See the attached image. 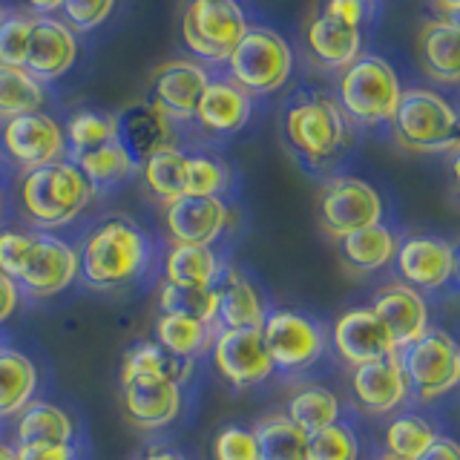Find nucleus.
Masks as SVG:
<instances>
[{
	"label": "nucleus",
	"mask_w": 460,
	"mask_h": 460,
	"mask_svg": "<svg viewBox=\"0 0 460 460\" xmlns=\"http://www.w3.org/2000/svg\"><path fill=\"white\" fill-rule=\"evenodd\" d=\"M305 43L314 61L325 69H345L363 55V29L331 18L323 9L314 14L305 29Z\"/></svg>",
	"instance_id": "nucleus-25"
},
{
	"label": "nucleus",
	"mask_w": 460,
	"mask_h": 460,
	"mask_svg": "<svg viewBox=\"0 0 460 460\" xmlns=\"http://www.w3.org/2000/svg\"><path fill=\"white\" fill-rule=\"evenodd\" d=\"M187 158H190V150L179 147V144H167L141 162L138 176L144 190L162 208L187 196Z\"/></svg>",
	"instance_id": "nucleus-31"
},
{
	"label": "nucleus",
	"mask_w": 460,
	"mask_h": 460,
	"mask_svg": "<svg viewBox=\"0 0 460 460\" xmlns=\"http://www.w3.org/2000/svg\"><path fill=\"white\" fill-rule=\"evenodd\" d=\"M213 337H216V325L190 320V316H181V314H162L153 325L155 345H162L172 357L193 359V363H196V357L210 351Z\"/></svg>",
	"instance_id": "nucleus-34"
},
{
	"label": "nucleus",
	"mask_w": 460,
	"mask_h": 460,
	"mask_svg": "<svg viewBox=\"0 0 460 460\" xmlns=\"http://www.w3.org/2000/svg\"><path fill=\"white\" fill-rule=\"evenodd\" d=\"M230 78L251 98L279 93L294 72V49L268 26H248L227 58Z\"/></svg>",
	"instance_id": "nucleus-6"
},
{
	"label": "nucleus",
	"mask_w": 460,
	"mask_h": 460,
	"mask_svg": "<svg viewBox=\"0 0 460 460\" xmlns=\"http://www.w3.org/2000/svg\"><path fill=\"white\" fill-rule=\"evenodd\" d=\"M14 420V446L26 443H75V420L52 400H32Z\"/></svg>",
	"instance_id": "nucleus-30"
},
{
	"label": "nucleus",
	"mask_w": 460,
	"mask_h": 460,
	"mask_svg": "<svg viewBox=\"0 0 460 460\" xmlns=\"http://www.w3.org/2000/svg\"><path fill=\"white\" fill-rule=\"evenodd\" d=\"M397 359L417 402H435L452 394L460 380V349L446 328H429L420 340L400 349Z\"/></svg>",
	"instance_id": "nucleus-7"
},
{
	"label": "nucleus",
	"mask_w": 460,
	"mask_h": 460,
	"mask_svg": "<svg viewBox=\"0 0 460 460\" xmlns=\"http://www.w3.org/2000/svg\"><path fill=\"white\" fill-rule=\"evenodd\" d=\"M213 288H216V320H213L216 331L262 328L268 302L242 270L227 265Z\"/></svg>",
	"instance_id": "nucleus-23"
},
{
	"label": "nucleus",
	"mask_w": 460,
	"mask_h": 460,
	"mask_svg": "<svg viewBox=\"0 0 460 460\" xmlns=\"http://www.w3.org/2000/svg\"><path fill=\"white\" fill-rule=\"evenodd\" d=\"M377 320L385 325V331L394 340V349H406L414 340H420L431 328L429 302L420 291H414L406 282H385L371 296V305Z\"/></svg>",
	"instance_id": "nucleus-19"
},
{
	"label": "nucleus",
	"mask_w": 460,
	"mask_h": 460,
	"mask_svg": "<svg viewBox=\"0 0 460 460\" xmlns=\"http://www.w3.org/2000/svg\"><path fill=\"white\" fill-rule=\"evenodd\" d=\"M305 457L308 460H359V438L354 426L337 420L320 431H311Z\"/></svg>",
	"instance_id": "nucleus-42"
},
{
	"label": "nucleus",
	"mask_w": 460,
	"mask_h": 460,
	"mask_svg": "<svg viewBox=\"0 0 460 460\" xmlns=\"http://www.w3.org/2000/svg\"><path fill=\"white\" fill-rule=\"evenodd\" d=\"M170 244L216 248L230 227V205L219 196H181L162 210Z\"/></svg>",
	"instance_id": "nucleus-14"
},
{
	"label": "nucleus",
	"mask_w": 460,
	"mask_h": 460,
	"mask_svg": "<svg viewBox=\"0 0 460 460\" xmlns=\"http://www.w3.org/2000/svg\"><path fill=\"white\" fill-rule=\"evenodd\" d=\"M213 460H259L253 429L225 426L213 440Z\"/></svg>",
	"instance_id": "nucleus-45"
},
{
	"label": "nucleus",
	"mask_w": 460,
	"mask_h": 460,
	"mask_svg": "<svg viewBox=\"0 0 460 460\" xmlns=\"http://www.w3.org/2000/svg\"><path fill=\"white\" fill-rule=\"evenodd\" d=\"M420 460H460V449H457L455 438L438 435V440L429 446Z\"/></svg>",
	"instance_id": "nucleus-49"
},
{
	"label": "nucleus",
	"mask_w": 460,
	"mask_h": 460,
	"mask_svg": "<svg viewBox=\"0 0 460 460\" xmlns=\"http://www.w3.org/2000/svg\"><path fill=\"white\" fill-rule=\"evenodd\" d=\"M380 460H394V457H385V455H383V457H380Z\"/></svg>",
	"instance_id": "nucleus-56"
},
{
	"label": "nucleus",
	"mask_w": 460,
	"mask_h": 460,
	"mask_svg": "<svg viewBox=\"0 0 460 460\" xmlns=\"http://www.w3.org/2000/svg\"><path fill=\"white\" fill-rule=\"evenodd\" d=\"M184 409V385L179 383H121V411L129 426L158 431L172 426Z\"/></svg>",
	"instance_id": "nucleus-22"
},
{
	"label": "nucleus",
	"mask_w": 460,
	"mask_h": 460,
	"mask_svg": "<svg viewBox=\"0 0 460 460\" xmlns=\"http://www.w3.org/2000/svg\"><path fill=\"white\" fill-rule=\"evenodd\" d=\"M0 351H4V342H0Z\"/></svg>",
	"instance_id": "nucleus-57"
},
{
	"label": "nucleus",
	"mask_w": 460,
	"mask_h": 460,
	"mask_svg": "<svg viewBox=\"0 0 460 460\" xmlns=\"http://www.w3.org/2000/svg\"><path fill=\"white\" fill-rule=\"evenodd\" d=\"M282 136L308 167L337 164L351 147V121L328 95H296L282 112Z\"/></svg>",
	"instance_id": "nucleus-2"
},
{
	"label": "nucleus",
	"mask_w": 460,
	"mask_h": 460,
	"mask_svg": "<svg viewBox=\"0 0 460 460\" xmlns=\"http://www.w3.org/2000/svg\"><path fill=\"white\" fill-rule=\"evenodd\" d=\"M400 234L385 222H377L371 227L354 230V234L342 236L340 244V259L349 273L354 277H368L388 265H394V256L400 248Z\"/></svg>",
	"instance_id": "nucleus-26"
},
{
	"label": "nucleus",
	"mask_w": 460,
	"mask_h": 460,
	"mask_svg": "<svg viewBox=\"0 0 460 460\" xmlns=\"http://www.w3.org/2000/svg\"><path fill=\"white\" fill-rule=\"evenodd\" d=\"M210 81L213 78L205 64L176 58V61H167L155 69L147 104L162 112L172 127L193 124L196 104Z\"/></svg>",
	"instance_id": "nucleus-15"
},
{
	"label": "nucleus",
	"mask_w": 460,
	"mask_h": 460,
	"mask_svg": "<svg viewBox=\"0 0 460 460\" xmlns=\"http://www.w3.org/2000/svg\"><path fill=\"white\" fill-rule=\"evenodd\" d=\"M75 58H78V40L64 21L52 18V14L32 18V32H29V47L23 61V69L29 75L40 84L58 81L72 69Z\"/></svg>",
	"instance_id": "nucleus-20"
},
{
	"label": "nucleus",
	"mask_w": 460,
	"mask_h": 460,
	"mask_svg": "<svg viewBox=\"0 0 460 460\" xmlns=\"http://www.w3.org/2000/svg\"><path fill=\"white\" fill-rule=\"evenodd\" d=\"M234 184V170L213 153H190L187 158V196H219Z\"/></svg>",
	"instance_id": "nucleus-40"
},
{
	"label": "nucleus",
	"mask_w": 460,
	"mask_h": 460,
	"mask_svg": "<svg viewBox=\"0 0 460 460\" xmlns=\"http://www.w3.org/2000/svg\"><path fill=\"white\" fill-rule=\"evenodd\" d=\"M47 104V90L21 66H0V119L40 112Z\"/></svg>",
	"instance_id": "nucleus-38"
},
{
	"label": "nucleus",
	"mask_w": 460,
	"mask_h": 460,
	"mask_svg": "<svg viewBox=\"0 0 460 460\" xmlns=\"http://www.w3.org/2000/svg\"><path fill=\"white\" fill-rule=\"evenodd\" d=\"M18 460H81L78 443H26L18 446Z\"/></svg>",
	"instance_id": "nucleus-47"
},
{
	"label": "nucleus",
	"mask_w": 460,
	"mask_h": 460,
	"mask_svg": "<svg viewBox=\"0 0 460 460\" xmlns=\"http://www.w3.org/2000/svg\"><path fill=\"white\" fill-rule=\"evenodd\" d=\"M0 144H4L6 158L21 167L23 172L47 167L52 162L66 158V133L49 112H26L4 119L0 127Z\"/></svg>",
	"instance_id": "nucleus-12"
},
{
	"label": "nucleus",
	"mask_w": 460,
	"mask_h": 460,
	"mask_svg": "<svg viewBox=\"0 0 460 460\" xmlns=\"http://www.w3.org/2000/svg\"><path fill=\"white\" fill-rule=\"evenodd\" d=\"M40 371L35 359L21 349L4 345L0 351V420H12L23 406L35 400Z\"/></svg>",
	"instance_id": "nucleus-32"
},
{
	"label": "nucleus",
	"mask_w": 460,
	"mask_h": 460,
	"mask_svg": "<svg viewBox=\"0 0 460 460\" xmlns=\"http://www.w3.org/2000/svg\"><path fill=\"white\" fill-rule=\"evenodd\" d=\"M349 394L354 400V406L368 417L397 414L411 400L406 374L400 368L397 354L351 368Z\"/></svg>",
	"instance_id": "nucleus-18"
},
{
	"label": "nucleus",
	"mask_w": 460,
	"mask_h": 460,
	"mask_svg": "<svg viewBox=\"0 0 460 460\" xmlns=\"http://www.w3.org/2000/svg\"><path fill=\"white\" fill-rule=\"evenodd\" d=\"M115 141L129 155V162L141 167V162L158 147L176 141V127H172L162 112L153 110L147 101L144 104H129L127 110L115 112Z\"/></svg>",
	"instance_id": "nucleus-24"
},
{
	"label": "nucleus",
	"mask_w": 460,
	"mask_h": 460,
	"mask_svg": "<svg viewBox=\"0 0 460 460\" xmlns=\"http://www.w3.org/2000/svg\"><path fill=\"white\" fill-rule=\"evenodd\" d=\"M417 55L423 72L438 84H457V18L426 21L417 32Z\"/></svg>",
	"instance_id": "nucleus-28"
},
{
	"label": "nucleus",
	"mask_w": 460,
	"mask_h": 460,
	"mask_svg": "<svg viewBox=\"0 0 460 460\" xmlns=\"http://www.w3.org/2000/svg\"><path fill=\"white\" fill-rule=\"evenodd\" d=\"M438 435L440 431L423 414L400 411L388 420L383 431V452L394 460H420L429 446L438 440Z\"/></svg>",
	"instance_id": "nucleus-36"
},
{
	"label": "nucleus",
	"mask_w": 460,
	"mask_h": 460,
	"mask_svg": "<svg viewBox=\"0 0 460 460\" xmlns=\"http://www.w3.org/2000/svg\"><path fill=\"white\" fill-rule=\"evenodd\" d=\"M158 308L162 314H181L199 323L216 320V288H181V285H162L158 291Z\"/></svg>",
	"instance_id": "nucleus-41"
},
{
	"label": "nucleus",
	"mask_w": 460,
	"mask_h": 460,
	"mask_svg": "<svg viewBox=\"0 0 460 460\" xmlns=\"http://www.w3.org/2000/svg\"><path fill=\"white\" fill-rule=\"evenodd\" d=\"M227 262L216 248L199 244H170L162 259V277L167 285L181 288H213Z\"/></svg>",
	"instance_id": "nucleus-29"
},
{
	"label": "nucleus",
	"mask_w": 460,
	"mask_h": 460,
	"mask_svg": "<svg viewBox=\"0 0 460 460\" xmlns=\"http://www.w3.org/2000/svg\"><path fill=\"white\" fill-rule=\"evenodd\" d=\"M78 251V279L93 291H119L147 277L155 262L153 242L138 222L107 216L84 234Z\"/></svg>",
	"instance_id": "nucleus-1"
},
{
	"label": "nucleus",
	"mask_w": 460,
	"mask_h": 460,
	"mask_svg": "<svg viewBox=\"0 0 460 460\" xmlns=\"http://www.w3.org/2000/svg\"><path fill=\"white\" fill-rule=\"evenodd\" d=\"M69 162L75 164L84 172V179L93 184L95 196L110 193L133 176H138V167L129 162V155L121 150L119 141H110V144H104V147L69 155Z\"/></svg>",
	"instance_id": "nucleus-35"
},
{
	"label": "nucleus",
	"mask_w": 460,
	"mask_h": 460,
	"mask_svg": "<svg viewBox=\"0 0 460 460\" xmlns=\"http://www.w3.org/2000/svg\"><path fill=\"white\" fill-rule=\"evenodd\" d=\"M193 368H196L193 359L172 357L153 340H144V342H136L133 349L124 354L121 383H179V385H184L190 380Z\"/></svg>",
	"instance_id": "nucleus-27"
},
{
	"label": "nucleus",
	"mask_w": 460,
	"mask_h": 460,
	"mask_svg": "<svg viewBox=\"0 0 460 460\" xmlns=\"http://www.w3.org/2000/svg\"><path fill=\"white\" fill-rule=\"evenodd\" d=\"M115 9V0H64L61 14L72 32H90L104 23Z\"/></svg>",
	"instance_id": "nucleus-44"
},
{
	"label": "nucleus",
	"mask_w": 460,
	"mask_h": 460,
	"mask_svg": "<svg viewBox=\"0 0 460 460\" xmlns=\"http://www.w3.org/2000/svg\"><path fill=\"white\" fill-rule=\"evenodd\" d=\"M323 12L349 26L363 29L374 14V0H325Z\"/></svg>",
	"instance_id": "nucleus-46"
},
{
	"label": "nucleus",
	"mask_w": 460,
	"mask_h": 460,
	"mask_svg": "<svg viewBox=\"0 0 460 460\" xmlns=\"http://www.w3.org/2000/svg\"><path fill=\"white\" fill-rule=\"evenodd\" d=\"M253 438L259 446V460H308V435L285 414H265L253 426Z\"/></svg>",
	"instance_id": "nucleus-37"
},
{
	"label": "nucleus",
	"mask_w": 460,
	"mask_h": 460,
	"mask_svg": "<svg viewBox=\"0 0 460 460\" xmlns=\"http://www.w3.org/2000/svg\"><path fill=\"white\" fill-rule=\"evenodd\" d=\"M262 340L273 368L282 374L308 371L328 351V328L316 316L294 308H268Z\"/></svg>",
	"instance_id": "nucleus-8"
},
{
	"label": "nucleus",
	"mask_w": 460,
	"mask_h": 460,
	"mask_svg": "<svg viewBox=\"0 0 460 460\" xmlns=\"http://www.w3.org/2000/svg\"><path fill=\"white\" fill-rule=\"evenodd\" d=\"M21 302H23V294L18 282L9 279L6 273H0V325L12 320L14 311L21 308Z\"/></svg>",
	"instance_id": "nucleus-48"
},
{
	"label": "nucleus",
	"mask_w": 460,
	"mask_h": 460,
	"mask_svg": "<svg viewBox=\"0 0 460 460\" xmlns=\"http://www.w3.org/2000/svg\"><path fill=\"white\" fill-rule=\"evenodd\" d=\"M248 26V14L236 0H190L181 14L184 47L205 64H227Z\"/></svg>",
	"instance_id": "nucleus-9"
},
{
	"label": "nucleus",
	"mask_w": 460,
	"mask_h": 460,
	"mask_svg": "<svg viewBox=\"0 0 460 460\" xmlns=\"http://www.w3.org/2000/svg\"><path fill=\"white\" fill-rule=\"evenodd\" d=\"M394 270L414 291H440L457 277V244L440 236H406L400 239Z\"/></svg>",
	"instance_id": "nucleus-16"
},
{
	"label": "nucleus",
	"mask_w": 460,
	"mask_h": 460,
	"mask_svg": "<svg viewBox=\"0 0 460 460\" xmlns=\"http://www.w3.org/2000/svg\"><path fill=\"white\" fill-rule=\"evenodd\" d=\"M0 213H4V193H0Z\"/></svg>",
	"instance_id": "nucleus-55"
},
{
	"label": "nucleus",
	"mask_w": 460,
	"mask_h": 460,
	"mask_svg": "<svg viewBox=\"0 0 460 460\" xmlns=\"http://www.w3.org/2000/svg\"><path fill=\"white\" fill-rule=\"evenodd\" d=\"M443 9L449 12V18H457V9H460V0H440Z\"/></svg>",
	"instance_id": "nucleus-53"
},
{
	"label": "nucleus",
	"mask_w": 460,
	"mask_h": 460,
	"mask_svg": "<svg viewBox=\"0 0 460 460\" xmlns=\"http://www.w3.org/2000/svg\"><path fill=\"white\" fill-rule=\"evenodd\" d=\"M0 460H18V446L0 438Z\"/></svg>",
	"instance_id": "nucleus-52"
},
{
	"label": "nucleus",
	"mask_w": 460,
	"mask_h": 460,
	"mask_svg": "<svg viewBox=\"0 0 460 460\" xmlns=\"http://www.w3.org/2000/svg\"><path fill=\"white\" fill-rule=\"evenodd\" d=\"M402 86L394 66L380 55H359L337 81V104L345 119L359 127L392 124Z\"/></svg>",
	"instance_id": "nucleus-4"
},
{
	"label": "nucleus",
	"mask_w": 460,
	"mask_h": 460,
	"mask_svg": "<svg viewBox=\"0 0 460 460\" xmlns=\"http://www.w3.org/2000/svg\"><path fill=\"white\" fill-rule=\"evenodd\" d=\"M26 4L32 6L38 14H52V12H61L64 0H26Z\"/></svg>",
	"instance_id": "nucleus-51"
},
{
	"label": "nucleus",
	"mask_w": 460,
	"mask_h": 460,
	"mask_svg": "<svg viewBox=\"0 0 460 460\" xmlns=\"http://www.w3.org/2000/svg\"><path fill=\"white\" fill-rule=\"evenodd\" d=\"M383 196L374 190V184L357 176H331L323 181L320 196H316V219H320L323 234L334 242L354 230L383 222Z\"/></svg>",
	"instance_id": "nucleus-10"
},
{
	"label": "nucleus",
	"mask_w": 460,
	"mask_h": 460,
	"mask_svg": "<svg viewBox=\"0 0 460 460\" xmlns=\"http://www.w3.org/2000/svg\"><path fill=\"white\" fill-rule=\"evenodd\" d=\"M18 196L29 225H35V230H43V234H52L84 216L93 205L95 190L84 179V172L69 158H64V162L23 172Z\"/></svg>",
	"instance_id": "nucleus-3"
},
{
	"label": "nucleus",
	"mask_w": 460,
	"mask_h": 460,
	"mask_svg": "<svg viewBox=\"0 0 460 460\" xmlns=\"http://www.w3.org/2000/svg\"><path fill=\"white\" fill-rule=\"evenodd\" d=\"M6 14H9V12H6L4 6H0V23H4V18H6Z\"/></svg>",
	"instance_id": "nucleus-54"
},
{
	"label": "nucleus",
	"mask_w": 460,
	"mask_h": 460,
	"mask_svg": "<svg viewBox=\"0 0 460 460\" xmlns=\"http://www.w3.org/2000/svg\"><path fill=\"white\" fill-rule=\"evenodd\" d=\"M78 279V251L75 244L43 230H29V242L21 259V268L14 273L23 296L52 299L64 294Z\"/></svg>",
	"instance_id": "nucleus-11"
},
{
	"label": "nucleus",
	"mask_w": 460,
	"mask_h": 460,
	"mask_svg": "<svg viewBox=\"0 0 460 460\" xmlns=\"http://www.w3.org/2000/svg\"><path fill=\"white\" fill-rule=\"evenodd\" d=\"M29 32H32V14L12 12L0 23V66H21L26 61Z\"/></svg>",
	"instance_id": "nucleus-43"
},
{
	"label": "nucleus",
	"mask_w": 460,
	"mask_h": 460,
	"mask_svg": "<svg viewBox=\"0 0 460 460\" xmlns=\"http://www.w3.org/2000/svg\"><path fill=\"white\" fill-rule=\"evenodd\" d=\"M210 359L216 374L234 388H256L277 374L265 349L262 328L216 331Z\"/></svg>",
	"instance_id": "nucleus-13"
},
{
	"label": "nucleus",
	"mask_w": 460,
	"mask_h": 460,
	"mask_svg": "<svg viewBox=\"0 0 460 460\" xmlns=\"http://www.w3.org/2000/svg\"><path fill=\"white\" fill-rule=\"evenodd\" d=\"M136 460H187V457L179 449H170V446H150V449L138 455Z\"/></svg>",
	"instance_id": "nucleus-50"
},
{
	"label": "nucleus",
	"mask_w": 460,
	"mask_h": 460,
	"mask_svg": "<svg viewBox=\"0 0 460 460\" xmlns=\"http://www.w3.org/2000/svg\"><path fill=\"white\" fill-rule=\"evenodd\" d=\"M253 98L234 81H210L201 93L193 124L205 138H230L251 121Z\"/></svg>",
	"instance_id": "nucleus-21"
},
{
	"label": "nucleus",
	"mask_w": 460,
	"mask_h": 460,
	"mask_svg": "<svg viewBox=\"0 0 460 460\" xmlns=\"http://www.w3.org/2000/svg\"><path fill=\"white\" fill-rule=\"evenodd\" d=\"M282 414L305 431V435H311V431H320L331 423L342 420V400L328 385L305 383L288 394Z\"/></svg>",
	"instance_id": "nucleus-33"
},
{
	"label": "nucleus",
	"mask_w": 460,
	"mask_h": 460,
	"mask_svg": "<svg viewBox=\"0 0 460 460\" xmlns=\"http://www.w3.org/2000/svg\"><path fill=\"white\" fill-rule=\"evenodd\" d=\"M328 345L337 354L340 363L349 368L397 354L392 334H388L385 325L377 320V314L368 305H357L340 314L328 331Z\"/></svg>",
	"instance_id": "nucleus-17"
},
{
	"label": "nucleus",
	"mask_w": 460,
	"mask_h": 460,
	"mask_svg": "<svg viewBox=\"0 0 460 460\" xmlns=\"http://www.w3.org/2000/svg\"><path fill=\"white\" fill-rule=\"evenodd\" d=\"M392 129L400 147L417 155L457 150V110L435 90H402Z\"/></svg>",
	"instance_id": "nucleus-5"
},
{
	"label": "nucleus",
	"mask_w": 460,
	"mask_h": 460,
	"mask_svg": "<svg viewBox=\"0 0 460 460\" xmlns=\"http://www.w3.org/2000/svg\"><path fill=\"white\" fill-rule=\"evenodd\" d=\"M66 133V158L78 155L86 150L104 147V144L115 141V112L104 110H81L69 119L64 127Z\"/></svg>",
	"instance_id": "nucleus-39"
}]
</instances>
